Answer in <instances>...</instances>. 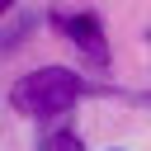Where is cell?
Wrapping results in <instances>:
<instances>
[{
	"mask_svg": "<svg viewBox=\"0 0 151 151\" xmlns=\"http://www.w3.org/2000/svg\"><path fill=\"white\" fill-rule=\"evenodd\" d=\"M85 94V80L66 66H42V71H28L24 80H14L9 90V104L24 113V118H57L66 113L76 99Z\"/></svg>",
	"mask_w": 151,
	"mask_h": 151,
	"instance_id": "obj_1",
	"label": "cell"
},
{
	"mask_svg": "<svg viewBox=\"0 0 151 151\" xmlns=\"http://www.w3.org/2000/svg\"><path fill=\"white\" fill-rule=\"evenodd\" d=\"M52 24H57V33L71 38L94 66L109 61V42H104V24H99V14H52Z\"/></svg>",
	"mask_w": 151,
	"mask_h": 151,
	"instance_id": "obj_2",
	"label": "cell"
},
{
	"mask_svg": "<svg viewBox=\"0 0 151 151\" xmlns=\"http://www.w3.org/2000/svg\"><path fill=\"white\" fill-rule=\"evenodd\" d=\"M38 151H85V146H80L76 132H47V137L38 142Z\"/></svg>",
	"mask_w": 151,
	"mask_h": 151,
	"instance_id": "obj_3",
	"label": "cell"
},
{
	"mask_svg": "<svg viewBox=\"0 0 151 151\" xmlns=\"http://www.w3.org/2000/svg\"><path fill=\"white\" fill-rule=\"evenodd\" d=\"M9 5H14V0H0V14H5V9H9Z\"/></svg>",
	"mask_w": 151,
	"mask_h": 151,
	"instance_id": "obj_4",
	"label": "cell"
}]
</instances>
